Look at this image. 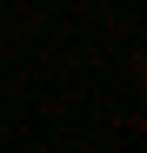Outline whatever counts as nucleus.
Here are the masks:
<instances>
[]
</instances>
